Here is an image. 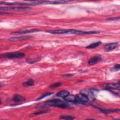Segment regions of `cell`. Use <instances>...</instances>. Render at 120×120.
Here are the masks:
<instances>
[{"label":"cell","instance_id":"obj_1","mask_svg":"<svg viewBox=\"0 0 120 120\" xmlns=\"http://www.w3.org/2000/svg\"><path fill=\"white\" fill-rule=\"evenodd\" d=\"M48 106H53L61 108H72L67 103L62 101L58 98H55L52 99H50L48 101H45L44 103L41 104L37 105L36 106V108H44Z\"/></svg>","mask_w":120,"mask_h":120},{"label":"cell","instance_id":"obj_2","mask_svg":"<svg viewBox=\"0 0 120 120\" xmlns=\"http://www.w3.org/2000/svg\"><path fill=\"white\" fill-rule=\"evenodd\" d=\"M47 32L52 34H72L76 35L92 34L99 33V31H85L75 29H59L52 30L47 31Z\"/></svg>","mask_w":120,"mask_h":120},{"label":"cell","instance_id":"obj_3","mask_svg":"<svg viewBox=\"0 0 120 120\" xmlns=\"http://www.w3.org/2000/svg\"><path fill=\"white\" fill-rule=\"evenodd\" d=\"M31 8L26 6H9V7H0V10L4 11H13L18 12H24L30 10Z\"/></svg>","mask_w":120,"mask_h":120},{"label":"cell","instance_id":"obj_4","mask_svg":"<svg viewBox=\"0 0 120 120\" xmlns=\"http://www.w3.org/2000/svg\"><path fill=\"white\" fill-rule=\"evenodd\" d=\"M25 54L21 52H12L1 54L0 58L7 59H21L24 57Z\"/></svg>","mask_w":120,"mask_h":120},{"label":"cell","instance_id":"obj_5","mask_svg":"<svg viewBox=\"0 0 120 120\" xmlns=\"http://www.w3.org/2000/svg\"><path fill=\"white\" fill-rule=\"evenodd\" d=\"M0 4H3L6 5L8 6H34V5L31 3V2H30L29 3H24V2H7L5 1H0Z\"/></svg>","mask_w":120,"mask_h":120},{"label":"cell","instance_id":"obj_6","mask_svg":"<svg viewBox=\"0 0 120 120\" xmlns=\"http://www.w3.org/2000/svg\"><path fill=\"white\" fill-rule=\"evenodd\" d=\"M101 86L105 87V89H116L120 90V82L119 81L118 83H104L101 84Z\"/></svg>","mask_w":120,"mask_h":120},{"label":"cell","instance_id":"obj_7","mask_svg":"<svg viewBox=\"0 0 120 120\" xmlns=\"http://www.w3.org/2000/svg\"><path fill=\"white\" fill-rule=\"evenodd\" d=\"M102 57L101 55H98L90 58L88 60L89 65L92 66L97 63H98L102 60Z\"/></svg>","mask_w":120,"mask_h":120},{"label":"cell","instance_id":"obj_8","mask_svg":"<svg viewBox=\"0 0 120 120\" xmlns=\"http://www.w3.org/2000/svg\"><path fill=\"white\" fill-rule=\"evenodd\" d=\"M40 31V30H39V29H31V30H27L15 31V32L11 33L10 34H11V35H22V34H27V33H29L35 32H37V31Z\"/></svg>","mask_w":120,"mask_h":120},{"label":"cell","instance_id":"obj_9","mask_svg":"<svg viewBox=\"0 0 120 120\" xmlns=\"http://www.w3.org/2000/svg\"><path fill=\"white\" fill-rule=\"evenodd\" d=\"M118 45H119V44L118 42L111 43L106 45L104 47V49L106 51L109 52L114 50L115 48L117 47Z\"/></svg>","mask_w":120,"mask_h":120},{"label":"cell","instance_id":"obj_10","mask_svg":"<svg viewBox=\"0 0 120 120\" xmlns=\"http://www.w3.org/2000/svg\"><path fill=\"white\" fill-rule=\"evenodd\" d=\"M76 98L78 100L82 102H87L89 100V97L84 93H80L76 95Z\"/></svg>","mask_w":120,"mask_h":120},{"label":"cell","instance_id":"obj_11","mask_svg":"<svg viewBox=\"0 0 120 120\" xmlns=\"http://www.w3.org/2000/svg\"><path fill=\"white\" fill-rule=\"evenodd\" d=\"M31 38V36H23L10 38L8 39V40L11 41H20V40H24V39H28Z\"/></svg>","mask_w":120,"mask_h":120},{"label":"cell","instance_id":"obj_12","mask_svg":"<svg viewBox=\"0 0 120 120\" xmlns=\"http://www.w3.org/2000/svg\"><path fill=\"white\" fill-rule=\"evenodd\" d=\"M64 100L67 102H76V96L73 95H70L68 94V95L66 96V97L63 98Z\"/></svg>","mask_w":120,"mask_h":120},{"label":"cell","instance_id":"obj_13","mask_svg":"<svg viewBox=\"0 0 120 120\" xmlns=\"http://www.w3.org/2000/svg\"><path fill=\"white\" fill-rule=\"evenodd\" d=\"M25 99L24 97L19 95H15L13 98V101L15 102H19L20 101H22L25 100Z\"/></svg>","mask_w":120,"mask_h":120},{"label":"cell","instance_id":"obj_14","mask_svg":"<svg viewBox=\"0 0 120 120\" xmlns=\"http://www.w3.org/2000/svg\"><path fill=\"white\" fill-rule=\"evenodd\" d=\"M100 111L103 112V113L105 114H108L111 112H119L120 109L119 108L117 109H100Z\"/></svg>","mask_w":120,"mask_h":120},{"label":"cell","instance_id":"obj_15","mask_svg":"<svg viewBox=\"0 0 120 120\" xmlns=\"http://www.w3.org/2000/svg\"><path fill=\"white\" fill-rule=\"evenodd\" d=\"M68 94H69V92L67 90H62L59 92L57 94L56 96L59 97L64 98V97H66V96L68 95Z\"/></svg>","mask_w":120,"mask_h":120},{"label":"cell","instance_id":"obj_16","mask_svg":"<svg viewBox=\"0 0 120 120\" xmlns=\"http://www.w3.org/2000/svg\"><path fill=\"white\" fill-rule=\"evenodd\" d=\"M101 44H102V42L101 41H98L96 42L95 43H93L90 45H89L88 46H86L87 48L88 49H92V48H95L98 46H99Z\"/></svg>","mask_w":120,"mask_h":120},{"label":"cell","instance_id":"obj_17","mask_svg":"<svg viewBox=\"0 0 120 120\" xmlns=\"http://www.w3.org/2000/svg\"><path fill=\"white\" fill-rule=\"evenodd\" d=\"M34 84V81L32 79H30L27 82H24L22 83V85L24 87H27L29 86H31Z\"/></svg>","mask_w":120,"mask_h":120},{"label":"cell","instance_id":"obj_18","mask_svg":"<svg viewBox=\"0 0 120 120\" xmlns=\"http://www.w3.org/2000/svg\"><path fill=\"white\" fill-rule=\"evenodd\" d=\"M50 111V110L46 109V110H42V111H39L34 112V113H33V114H34V115L42 114H45V113H46L49 112Z\"/></svg>","mask_w":120,"mask_h":120},{"label":"cell","instance_id":"obj_19","mask_svg":"<svg viewBox=\"0 0 120 120\" xmlns=\"http://www.w3.org/2000/svg\"><path fill=\"white\" fill-rule=\"evenodd\" d=\"M60 118L61 119H65V120H74V117H73L72 116L70 115H61L60 117Z\"/></svg>","mask_w":120,"mask_h":120},{"label":"cell","instance_id":"obj_20","mask_svg":"<svg viewBox=\"0 0 120 120\" xmlns=\"http://www.w3.org/2000/svg\"><path fill=\"white\" fill-rule=\"evenodd\" d=\"M52 93H52V92H48V93H46L44 94L42 96H41V97H39V98H37V99H36L35 100H36V101H38V100H41V99L44 98H45V97H47V96H50V95H52Z\"/></svg>","mask_w":120,"mask_h":120},{"label":"cell","instance_id":"obj_21","mask_svg":"<svg viewBox=\"0 0 120 120\" xmlns=\"http://www.w3.org/2000/svg\"><path fill=\"white\" fill-rule=\"evenodd\" d=\"M61 85V83L58 82H55L54 83L51 85H50L49 86V88H57L59 86H60Z\"/></svg>","mask_w":120,"mask_h":120},{"label":"cell","instance_id":"obj_22","mask_svg":"<svg viewBox=\"0 0 120 120\" xmlns=\"http://www.w3.org/2000/svg\"><path fill=\"white\" fill-rule=\"evenodd\" d=\"M41 60V58H36L34 59H30L27 60V62L30 64H33L35 62H36L37 61H39Z\"/></svg>","mask_w":120,"mask_h":120},{"label":"cell","instance_id":"obj_23","mask_svg":"<svg viewBox=\"0 0 120 120\" xmlns=\"http://www.w3.org/2000/svg\"><path fill=\"white\" fill-rule=\"evenodd\" d=\"M120 66L119 64H115L113 68V69L115 71H119L120 70Z\"/></svg>","mask_w":120,"mask_h":120},{"label":"cell","instance_id":"obj_24","mask_svg":"<svg viewBox=\"0 0 120 120\" xmlns=\"http://www.w3.org/2000/svg\"><path fill=\"white\" fill-rule=\"evenodd\" d=\"M120 19V17H112V18H107L106 20L108 21H113V20H119Z\"/></svg>","mask_w":120,"mask_h":120},{"label":"cell","instance_id":"obj_25","mask_svg":"<svg viewBox=\"0 0 120 120\" xmlns=\"http://www.w3.org/2000/svg\"><path fill=\"white\" fill-rule=\"evenodd\" d=\"M62 76H63V77H71L73 76L72 74H65L62 75Z\"/></svg>","mask_w":120,"mask_h":120}]
</instances>
